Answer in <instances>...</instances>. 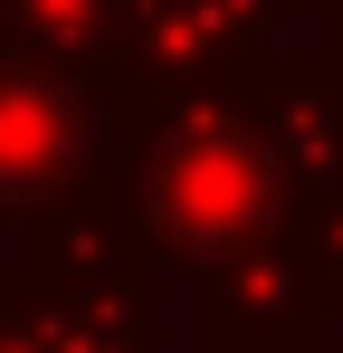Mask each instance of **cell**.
Instances as JSON below:
<instances>
[{"instance_id": "obj_2", "label": "cell", "mask_w": 343, "mask_h": 353, "mask_svg": "<svg viewBox=\"0 0 343 353\" xmlns=\"http://www.w3.org/2000/svg\"><path fill=\"white\" fill-rule=\"evenodd\" d=\"M29 67L39 58H0V220H39L48 201H67L105 143V124L86 115L67 67L48 77H29Z\"/></svg>"}, {"instance_id": "obj_1", "label": "cell", "mask_w": 343, "mask_h": 353, "mask_svg": "<svg viewBox=\"0 0 343 353\" xmlns=\"http://www.w3.org/2000/svg\"><path fill=\"white\" fill-rule=\"evenodd\" d=\"M124 210H134L143 258L210 268L258 210L248 134L210 105H172V86H143V115H134V143H124Z\"/></svg>"}]
</instances>
